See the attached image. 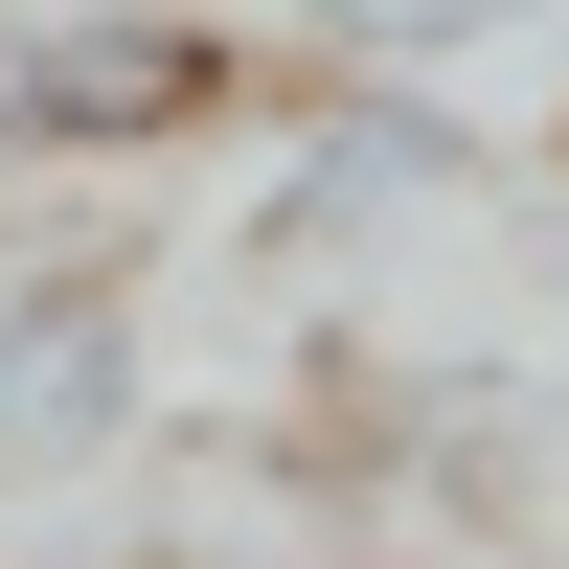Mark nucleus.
<instances>
[{"label": "nucleus", "mask_w": 569, "mask_h": 569, "mask_svg": "<svg viewBox=\"0 0 569 569\" xmlns=\"http://www.w3.org/2000/svg\"><path fill=\"white\" fill-rule=\"evenodd\" d=\"M251 0H0V182H160L251 137Z\"/></svg>", "instance_id": "f257e3e1"}, {"label": "nucleus", "mask_w": 569, "mask_h": 569, "mask_svg": "<svg viewBox=\"0 0 569 569\" xmlns=\"http://www.w3.org/2000/svg\"><path fill=\"white\" fill-rule=\"evenodd\" d=\"M456 206H501V137H479V91H433V69H319L297 114H273V160H251V251L273 273H365V251H410V228H456Z\"/></svg>", "instance_id": "f03ea898"}, {"label": "nucleus", "mask_w": 569, "mask_h": 569, "mask_svg": "<svg viewBox=\"0 0 569 569\" xmlns=\"http://www.w3.org/2000/svg\"><path fill=\"white\" fill-rule=\"evenodd\" d=\"M137 410H160V297H137V251H23L0 273V501L114 479Z\"/></svg>", "instance_id": "7ed1b4c3"}, {"label": "nucleus", "mask_w": 569, "mask_h": 569, "mask_svg": "<svg viewBox=\"0 0 569 569\" xmlns=\"http://www.w3.org/2000/svg\"><path fill=\"white\" fill-rule=\"evenodd\" d=\"M297 23V69H479V46H525V23H569V0H273Z\"/></svg>", "instance_id": "20e7f679"}, {"label": "nucleus", "mask_w": 569, "mask_h": 569, "mask_svg": "<svg viewBox=\"0 0 569 569\" xmlns=\"http://www.w3.org/2000/svg\"><path fill=\"white\" fill-rule=\"evenodd\" d=\"M91 569H228V547H206V525H114Z\"/></svg>", "instance_id": "39448f33"}, {"label": "nucleus", "mask_w": 569, "mask_h": 569, "mask_svg": "<svg viewBox=\"0 0 569 569\" xmlns=\"http://www.w3.org/2000/svg\"><path fill=\"white\" fill-rule=\"evenodd\" d=\"M547 160H569V23H547Z\"/></svg>", "instance_id": "423d86ee"}]
</instances>
